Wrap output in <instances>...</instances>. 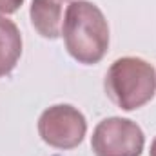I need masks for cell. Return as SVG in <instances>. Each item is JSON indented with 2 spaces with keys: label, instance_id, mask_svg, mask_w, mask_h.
I'll return each instance as SVG.
<instances>
[{
  "label": "cell",
  "instance_id": "8",
  "mask_svg": "<svg viewBox=\"0 0 156 156\" xmlns=\"http://www.w3.org/2000/svg\"><path fill=\"white\" fill-rule=\"evenodd\" d=\"M149 156H156V138L153 140V144H151V151H149Z\"/></svg>",
  "mask_w": 156,
  "mask_h": 156
},
{
  "label": "cell",
  "instance_id": "4",
  "mask_svg": "<svg viewBox=\"0 0 156 156\" xmlns=\"http://www.w3.org/2000/svg\"><path fill=\"white\" fill-rule=\"evenodd\" d=\"M87 133L85 116L69 104H58L45 109L38 118L40 138L55 149H75Z\"/></svg>",
  "mask_w": 156,
  "mask_h": 156
},
{
  "label": "cell",
  "instance_id": "1",
  "mask_svg": "<svg viewBox=\"0 0 156 156\" xmlns=\"http://www.w3.org/2000/svg\"><path fill=\"white\" fill-rule=\"evenodd\" d=\"M62 37L67 53L83 66L98 64L109 49L107 20L100 7L87 0L67 4Z\"/></svg>",
  "mask_w": 156,
  "mask_h": 156
},
{
  "label": "cell",
  "instance_id": "6",
  "mask_svg": "<svg viewBox=\"0 0 156 156\" xmlns=\"http://www.w3.org/2000/svg\"><path fill=\"white\" fill-rule=\"evenodd\" d=\"M22 56V35L13 20L0 16V78L9 75Z\"/></svg>",
  "mask_w": 156,
  "mask_h": 156
},
{
  "label": "cell",
  "instance_id": "2",
  "mask_svg": "<svg viewBox=\"0 0 156 156\" xmlns=\"http://www.w3.org/2000/svg\"><path fill=\"white\" fill-rule=\"evenodd\" d=\"M104 85L113 104L123 111H134L153 100L156 93V71L144 58L123 56L111 64Z\"/></svg>",
  "mask_w": 156,
  "mask_h": 156
},
{
  "label": "cell",
  "instance_id": "3",
  "mask_svg": "<svg viewBox=\"0 0 156 156\" xmlns=\"http://www.w3.org/2000/svg\"><path fill=\"white\" fill-rule=\"evenodd\" d=\"M144 145L142 127L120 116L102 120L91 136V149L96 156H140Z\"/></svg>",
  "mask_w": 156,
  "mask_h": 156
},
{
  "label": "cell",
  "instance_id": "7",
  "mask_svg": "<svg viewBox=\"0 0 156 156\" xmlns=\"http://www.w3.org/2000/svg\"><path fill=\"white\" fill-rule=\"evenodd\" d=\"M24 0H0V15H13L20 9Z\"/></svg>",
  "mask_w": 156,
  "mask_h": 156
},
{
  "label": "cell",
  "instance_id": "5",
  "mask_svg": "<svg viewBox=\"0 0 156 156\" xmlns=\"http://www.w3.org/2000/svg\"><path fill=\"white\" fill-rule=\"evenodd\" d=\"M64 0H33L29 16L37 33L44 38L55 40L62 35V11Z\"/></svg>",
  "mask_w": 156,
  "mask_h": 156
}]
</instances>
